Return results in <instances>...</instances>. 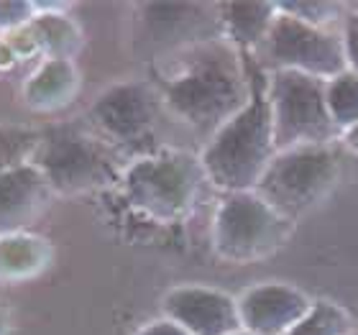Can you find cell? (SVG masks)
<instances>
[{
	"label": "cell",
	"instance_id": "obj_1",
	"mask_svg": "<svg viewBox=\"0 0 358 335\" xmlns=\"http://www.w3.org/2000/svg\"><path fill=\"white\" fill-rule=\"evenodd\" d=\"M154 85L166 118L208 143L248 103L251 59L225 38H215L164 57Z\"/></svg>",
	"mask_w": 358,
	"mask_h": 335
},
{
	"label": "cell",
	"instance_id": "obj_2",
	"mask_svg": "<svg viewBox=\"0 0 358 335\" xmlns=\"http://www.w3.org/2000/svg\"><path fill=\"white\" fill-rule=\"evenodd\" d=\"M251 59V97L200 151L205 177L223 194L246 192L259 185L266 166L276 157L271 108H268V75Z\"/></svg>",
	"mask_w": 358,
	"mask_h": 335
},
{
	"label": "cell",
	"instance_id": "obj_3",
	"mask_svg": "<svg viewBox=\"0 0 358 335\" xmlns=\"http://www.w3.org/2000/svg\"><path fill=\"white\" fill-rule=\"evenodd\" d=\"M126 159L90 123H57L41 131L31 164L57 194L95 192L123 179Z\"/></svg>",
	"mask_w": 358,
	"mask_h": 335
},
{
	"label": "cell",
	"instance_id": "obj_4",
	"mask_svg": "<svg viewBox=\"0 0 358 335\" xmlns=\"http://www.w3.org/2000/svg\"><path fill=\"white\" fill-rule=\"evenodd\" d=\"M123 194L143 215L174 223L197 205L202 187L210 185L200 154L185 149H162L131 162L123 171Z\"/></svg>",
	"mask_w": 358,
	"mask_h": 335
},
{
	"label": "cell",
	"instance_id": "obj_5",
	"mask_svg": "<svg viewBox=\"0 0 358 335\" xmlns=\"http://www.w3.org/2000/svg\"><path fill=\"white\" fill-rule=\"evenodd\" d=\"M164 115L157 85L146 80H123L95 97L87 111V123L126 162H136L162 151L157 136Z\"/></svg>",
	"mask_w": 358,
	"mask_h": 335
},
{
	"label": "cell",
	"instance_id": "obj_6",
	"mask_svg": "<svg viewBox=\"0 0 358 335\" xmlns=\"http://www.w3.org/2000/svg\"><path fill=\"white\" fill-rule=\"evenodd\" d=\"M341 182V159L336 146H294L276 151L254 192L282 213L287 220L315 210Z\"/></svg>",
	"mask_w": 358,
	"mask_h": 335
},
{
	"label": "cell",
	"instance_id": "obj_7",
	"mask_svg": "<svg viewBox=\"0 0 358 335\" xmlns=\"http://www.w3.org/2000/svg\"><path fill=\"white\" fill-rule=\"evenodd\" d=\"M268 75V108L276 151L294 146H330L341 138L325 97V80L279 69Z\"/></svg>",
	"mask_w": 358,
	"mask_h": 335
},
{
	"label": "cell",
	"instance_id": "obj_8",
	"mask_svg": "<svg viewBox=\"0 0 358 335\" xmlns=\"http://www.w3.org/2000/svg\"><path fill=\"white\" fill-rule=\"evenodd\" d=\"M292 225L254 190L228 192L213 218V248L223 261L251 264L279 251L289 241Z\"/></svg>",
	"mask_w": 358,
	"mask_h": 335
},
{
	"label": "cell",
	"instance_id": "obj_9",
	"mask_svg": "<svg viewBox=\"0 0 358 335\" xmlns=\"http://www.w3.org/2000/svg\"><path fill=\"white\" fill-rule=\"evenodd\" d=\"M254 59L266 72L292 69L325 83L348 72L341 29H320L282 10Z\"/></svg>",
	"mask_w": 358,
	"mask_h": 335
},
{
	"label": "cell",
	"instance_id": "obj_10",
	"mask_svg": "<svg viewBox=\"0 0 358 335\" xmlns=\"http://www.w3.org/2000/svg\"><path fill=\"white\" fill-rule=\"evenodd\" d=\"M223 38L220 3H141L136 6V44L157 59Z\"/></svg>",
	"mask_w": 358,
	"mask_h": 335
},
{
	"label": "cell",
	"instance_id": "obj_11",
	"mask_svg": "<svg viewBox=\"0 0 358 335\" xmlns=\"http://www.w3.org/2000/svg\"><path fill=\"white\" fill-rule=\"evenodd\" d=\"M164 318L189 335H228L241 330L238 299L205 284H182L166 292Z\"/></svg>",
	"mask_w": 358,
	"mask_h": 335
},
{
	"label": "cell",
	"instance_id": "obj_12",
	"mask_svg": "<svg viewBox=\"0 0 358 335\" xmlns=\"http://www.w3.org/2000/svg\"><path fill=\"white\" fill-rule=\"evenodd\" d=\"M313 307L305 292L284 282H264L238 297L241 328L251 335H284Z\"/></svg>",
	"mask_w": 358,
	"mask_h": 335
},
{
	"label": "cell",
	"instance_id": "obj_13",
	"mask_svg": "<svg viewBox=\"0 0 358 335\" xmlns=\"http://www.w3.org/2000/svg\"><path fill=\"white\" fill-rule=\"evenodd\" d=\"M13 36L8 44L15 57L29 52H41L46 59H72L83 44V34L69 15L59 13L57 6L36 3V15L23 29L10 31Z\"/></svg>",
	"mask_w": 358,
	"mask_h": 335
},
{
	"label": "cell",
	"instance_id": "obj_14",
	"mask_svg": "<svg viewBox=\"0 0 358 335\" xmlns=\"http://www.w3.org/2000/svg\"><path fill=\"white\" fill-rule=\"evenodd\" d=\"M49 185L36 166H13L0 177V233H18L44 210L49 200Z\"/></svg>",
	"mask_w": 358,
	"mask_h": 335
},
{
	"label": "cell",
	"instance_id": "obj_15",
	"mask_svg": "<svg viewBox=\"0 0 358 335\" xmlns=\"http://www.w3.org/2000/svg\"><path fill=\"white\" fill-rule=\"evenodd\" d=\"M80 90V75L72 59H41L23 83V103L31 111L52 113L67 108Z\"/></svg>",
	"mask_w": 358,
	"mask_h": 335
},
{
	"label": "cell",
	"instance_id": "obj_16",
	"mask_svg": "<svg viewBox=\"0 0 358 335\" xmlns=\"http://www.w3.org/2000/svg\"><path fill=\"white\" fill-rule=\"evenodd\" d=\"M279 15V3H220L223 38L243 54H256Z\"/></svg>",
	"mask_w": 358,
	"mask_h": 335
},
{
	"label": "cell",
	"instance_id": "obj_17",
	"mask_svg": "<svg viewBox=\"0 0 358 335\" xmlns=\"http://www.w3.org/2000/svg\"><path fill=\"white\" fill-rule=\"evenodd\" d=\"M52 261L49 241L34 233H0V282H23L41 274Z\"/></svg>",
	"mask_w": 358,
	"mask_h": 335
},
{
	"label": "cell",
	"instance_id": "obj_18",
	"mask_svg": "<svg viewBox=\"0 0 358 335\" xmlns=\"http://www.w3.org/2000/svg\"><path fill=\"white\" fill-rule=\"evenodd\" d=\"M353 333L351 315L343 307L330 302V299H317L313 302L310 313L292 325L284 335H348Z\"/></svg>",
	"mask_w": 358,
	"mask_h": 335
},
{
	"label": "cell",
	"instance_id": "obj_19",
	"mask_svg": "<svg viewBox=\"0 0 358 335\" xmlns=\"http://www.w3.org/2000/svg\"><path fill=\"white\" fill-rule=\"evenodd\" d=\"M325 97H328V111L333 115L336 128L343 134L345 128L358 123V75L343 72L333 77L325 85Z\"/></svg>",
	"mask_w": 358,
	"mask_h": 335
},
{
	"label": "cell",
	"instance_id": "obj_20",
	"mask_svg": "<svg viewBox=\"0 0 358 335\" xmlns=\"http://www.w3.org/2000/svg\"><path fill=\"white\" fill-rule=\"evenodd\" d=\"M41 131L26 126H0V177L34 159Z\"/></svg>",
	"mask_w": 358,
	"mask_h": 335
},
{
	"label": "cell",
	"instance_id": "obj_21",
	"mask_svg": "<svg viewBox=\"0 0 358 335\" xmlns=\"http://www.w3.org/2000/svg\"><path fill=\"white\" fill-rule=\"evenodd\" d=\"M279 10L294 15L299 21L320 26V29H341L345 15V6L328 3V0H299V3H279Z\"/></svg>",
	"mask_w": 358,
	"mask_h": 335
},
{
	"label": "cell",
	"instance_id": "obj_22",
	"mask_svg": "<svg viewBox=\"0 0 358 335\" xmlns=\"http://www.w3.org/2000/svg\"><path fill=\"white\" fill-rule=\"evenodd\" d=\"M36 15V3L26 0H0V31H18Z\"/></svg>",
	"mask_w": 358,
	"mask_h": 335
},
{
	"label": "cell",
	"instance_id": "obj_23",
	"mask_svg": "<svg viewBox=\"0 0 358 335\" xmlns=\"http://www.w3.org/2000/svg\"><path fill=\"white\" fill-rule=\"evenodd\" d=\"M341 38H343V52L348 72L358 75V8L345 10L343 23H341Z\"/></svg>",
	"mask_w": 358,
	"mask_h": 335
},
{
	"label": "cell",
	"instance_id": "obj_24",
	"mask_svg": "<svg viewBox=\"0 0 358 335\" xmlns=\"http://www.w3.org/2000/svg\"><path fill=\"white\" fill-rule=\"evenodd\" d=\"M136 335H189V333L182 325H177L174 320H169V318H159L154 322H146Z\"/></svg>",
	"mask_w": 358,
	"mask_h": 335
},
{
	"label": "cell",
	"instance_id": "obj_25",
	"mask_svg": "<svg viewBox=\"0 0 358 335\" xmlns=\"http://www.w3.org/2000/svg\"><path fill=\"white\" fill-rule=\"evenodd\" d=\"M341 141L345 143V149H351L353 154L358 157V123L351 128H345L343 134H341Z\"/></svg>",
	"mask_w": 358,
	"mask_h": 335
},
{
	"label": "cell",
	"instance_id": "obj_26",
	"mask_svg": "<svg viewBox=\"0 0 358 335\" xmlns=\"http://www.w3.org/2000/svg\"><path fill=\"white\" fill-rule=\"evenodd\" d=\"M0 335H8V313L0 307Z\"/></svg>",
	"mask_w": 358,
	"mask_h": 335
},
{
	"label": "cell",
	"instance_id": "obj_27",
	"mask_svg": "<svg viewBox=\"0 0 358 335\" xmlns=\"http://www.w3.org/2000/svg\"><path fill=\"white\" fill-rule=\"evenodd\" d=\"M228 335H251V333H248V330L241 328V330H236V333H228Z\"/></svg>",
	"mask_w": 358,
	"mask_h": 335
},
{
	"label": "cell",
	"instance_id": "obj_28",
	"mask_svg": "<svg viewBox=\"0 0 358 335\" xmlns=\"http://www.w3.org/2000/svg\"><path fill=\"white\" fill-rule=\"evenodd\" d=\"M348 335H358V333H348Z\"/></svg>",
	"mask_w": 358,
	"mask_h": 335
}]
</instances>
